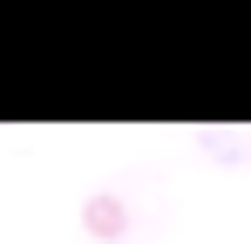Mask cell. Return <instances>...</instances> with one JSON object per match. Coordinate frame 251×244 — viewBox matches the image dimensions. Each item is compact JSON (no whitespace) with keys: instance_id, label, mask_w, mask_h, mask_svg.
<instances>
[{"instance_id":"6da1fadb","label":"cell","mask_w":251,"mask_h":244,"mask_svg":"<svg viewBox=\"0 0 251 244\" xmlns=\"http://www.w3.org/2000/svg\"><path fill=\"white\" fill-rule=\"evenodd\" d=\"M82 231H88L95 244H116V238L129 231V203L116 197V190H95V197L82 203Z\"/></svg>"},{"instance_id":"7a4b0ae2","label":"cell","mask_w":251,"mask_h":244,"mask_svg":"<svg viewBox=\"0 0 251 244\" xmlns=\"http://www.w3.org/2000/svg\"><path fill=\"white\" fill-rule=\"evenodd\" d=\"M204 143H210V156H217V163H238V156H245L238 136H204Z\"/></svg>"}]
</instances>
